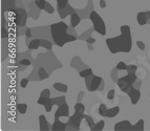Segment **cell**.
Here are the masks:
<instances>
[{
	"mask_svg": "<svg viewBox=\"0 0 150 131\" xmlns=\"http://www.w3.org/2000/svg\"><path fill=\"white\" fill-rule=\"evenodd\" d=\"M121 35L115 38H109L106 40L108 48L111 54L117 53H129L132 47L131 41V32L128 25H122L120 27Z\"/></svg>",
	"mask_w": 150,
	"mask_h": 131,
	"instance_id": "obj_1",
	"label": "cell"
},
{
	"mask_svg": "<svg viewBox=\"0 0 150 131\" xmlns=\"http://www.w3.org/2000/svg\"><path fill=\"white\" fill-rule=\"evenodd\" d=\"M68 25L63 21L61 22L55 23L50 25V32H52V37H53L54 42L57 44L58 46L62 47L64 44L68 42H73V41L77 40L76 36L70 35L68 33Z\"/></svg>",
	"mask_w": 150,
	"mask_h": 131,
	"instance_id": "obj_2",
	"label": "cell"
},
{
	"mask_svg": "<svg viewBox=\"0 0 150 131\" xmlns=\"http://www.w3.org/2000/svg\"><path fill=\"white\" fill-rule=\"evenodd\" d=\"M89 19L91 20V22H93V30H95L97 33L100 34V35L105 36L106 25H105V23H104V21H103V19L101 18V16L99 15L97 12L93 11V12H90V14H89Z\"/></svg>",
	"mask_w": 150,
	"mask_h": 131,
	"instance_id": "obj_3",
	"label": "cell"
},
{
	"mask_svg": "<svg viewBox=\"0 0 150 131\" xmlns=\"http://www.w3.org/2000/svg\"><path fill=\"white\" fill-rule=\"evenodd\" d=\"M13 13L15 15L14 18V22L16 23L17 26H25L26 24V20H28V14L26 13V11L23 8H16L13 10Z\"/></svg>",
	"mask_w": 150,
	"mask_h": 131,
	"instance_id": "obj_4",
	"label": "cell"
},
{
	"mask_svg": "<svg viewBox=\"0 0 150 131\" xmlns=\"http://www.w3.org/2000/svg\"><path fill=\"white\" fill-rule=\"evenodd\" d=\"M83 118H84V113L76 112L75 111V113H74L71 116H69L67 123L69 124L73 128H75V130H79L80 125H81V122H82Z\"/></svg>",
	"mask_w": 150,
	"mask_h": 131,
	"instance_id": "obj_5",
	"label": "cell"
},
{
	"mask_svg": "<svg viewBox=\"0 0 150 131\" xmlns=\"http://www.w3.org/2000/svg\"><path fill=\"white\" fill-rule=\"evenodd\" d=\"M57 10L61 19H64V18H66L68 15H73L74 13H76V10L71 8V5H70L69 3H67V5H66L65 8H57Z\"/></svg>",
	"mask_w": 150,
	"mask_h": 131,
	"instance_id": "obj_6",
	"label": "cell"
},
{
	"mask_svg": "<svg viewBox=\"0 0 150 131\" xmlns=\"http://www.w3.org/2000/svg\"><path fill=\"white\" fill-rule=\"evenodd\" d=\"M69 116V107L66 103L59 106L55 112V118H60V116Z\"/></svg>",
	"mask_w": 150,
	"mask_h": 131,
	"instance_id": "obj_7",
	"label": "cell"
},
{
	"mask_svg": "<svg viewBox=\"0 0 150 131\" xmlns=\"http://www.w3.org/2000/svg\"><path fill=\"white\" fill-rule=\"evenodd\" d=\"M28 6H30V13H28L30 17H32L33 19L37 20L38 18H39V16H40V11L41 10L35 4V1H34V2H30Z\"/></svg>",
	"mask_w": 150,
	"mask_h": 131,
	"instance_id": "obj_8",
	"label": "cell"
},
{
	"mask_svg": "<svg viewBox=\"0 0 150 131\" xmlns=\"http://www.w3.org/2000/svg\"><path fill=\"white\" fill-rule=\"evenodd\" d=\"M115 131H119V130H124V131H127V130H132V125L130 123L129 121H122V122H119L115 125Z\"/></svg>",
	"mask_w": 150,
	"mask_h": 131,
	"instance_id": "obj_9",
	"label": "cell"
},
{
	"mask_svg": "<svg viewBox=\"0 0 150 131\" xmlns=\"http://www.w3.org/2000/svg\"><path fill=\"white\" fill-rule=\"evenodd\" d=\"M128 96H129L131 103H132L133 105H134V104L138 103L139 100H140V98H141V91H140V89L133 88L132 90H131L129 93H128Z\"/></svg>",
	"mask_w": 150,
	"mask_h": 131,
	"instance_id": "obj_10",
	"label": "cell"
},
{
	"mask_svg": "<svg viewBox=\"0 0 150 131\" xmlns=\"http://www.w3.org/2000/svg\"><path fill=\"white\" fill-rule=\"evenodd\" d=\"M16 0H2V11L3 12H13L15 8Z\"/></svg>",
	"mask_w": 150,
	"mask_h": 131,
	"instance_id": "obj_11",
	"label": "cell"
},
{
	"mask_svg": "<svg viewBox=\"0 0 150 131\" xmlns=\"http://www.w3.org/2000/svg\"><path fill=\"white\" fill-rule=\"evenodd\" d=\"M103 79L101 77H98V76H93V81H91V86H90V89L89 91H96L99 89L100 87L101 83H102Z\"/></svg>",
	"mask_w": 150,
	"mask_h": 131,
	"instance_id": "obj_12",
	"label": "cell"
},
{
	"mask_svg": "<svg viewBox=\"0 0 150 131\" xmlns=\"http://www.w3.org/2000/svg\"><path fill=\"white\" fill-rule=\"evenodd\" d=\"M52 130H66V124L61 122L59 118H55V122L52 126Z\"/></svg>",
	"mask_w": 150,
	"mask_h": 131,
	"instance_id": "obj_13",
	"label": "cell"
},
{
	"mask_svg": "<svg viewBox=\"0 0 150 131\" xmlns=\"http://www.w3.org/2000/svg\"><path fill=\"white\" fill-rule=\"evenodd\" d=\"M39 124H40V130L44 131V130H50L52 129V127L50 126L47 120L44 116H39Z\"/></svg>",
	"mask_w": 150,
	"mask_h": 131,
	"instance_id": "obj_14",
	"label": "cell"
},
{
	"mask_svg": "<svg viewBox=\"0 0 150 131\" xmlns=\"http://www.w3.org/2000/svg\"><path fill=\"white\" fill-rule=\"evenodd\" d=\"M81 19H82V18L80 17V15H79L77 12L74 13L73 15H70V26L76 27L77 25H79L81 22Z\"/></svg>",
	"mask_w": 150,
	"mask_h": 131,
	"instance_id": "obj_15",
	"label": "cell"
},
{
	"mask_svg": "<svg viewBox=\"0 0 150 131\" xmlns=\"http://www.w3.org/2000/svg\"><path fill=\"white\" fill-rule=\"evenodd\" d=\"M137 20H138V23L140 25H145V24H147V17H146L145 12H140V13H138Z\"/></svg>",
	"mask_w": 150,
	"mask_h": 131,
	"instance_id": "obj_16",
	"label": "cell"
},
{
	"mask_svg": "<svg viewBox=\"0 0 150 131\" xmlns=\"http://www.w3.org/2000/svg\"><path fill=\"white\" fill-rule=\"evenodd\" d=\"M123 78L125 79V81L128 83V85H133L134 82L138 80L137 76H135V73H127L126 76H124Z\"/></svg>",
	"mask_w": 150,
	"mask_h": 131,
	"instance_id": "obj_17",
	"label": "cell"
},
{
	"mask_svg": "<svg viewBox=\"0 0 150 131\" xmlns=\"http://www.w3.org/2000/svg\"><path fill=\"white\" fill-rule=\"evenodd\" d=\"M119 112H120V108H119L118 106L112 107V108L108 109V111H107V118H115V116H118Z\"/></svg>",
	"mask_w": 150,
	"mask_h": 131,
	"instance_id": "obj_18",
	"label": "cell"
},
{
	"mask_svg": "<svg viewBox=\"0 0 150 131\" xmlns=\"http://www.w3.org/2000/svg\"><path fill=\"white\" fill-rule=\"evenodd\" d=\"M54 88H55L56 90L60 91V92H66V91L68 90L67 85H65V84H63V83H55L54 84Z\"/></svg>",
	"mask_w": 150,
	"mask_h": 131,
	"instance_id": "obj_19",
	"label": "cell"
},
{
	"mask_svg": "<svg viewBox=\"0 0 150 131\" xmlns=\"http://www.w3.org/2000/svg\"><path fill=\"white\" fill-rule=\"evenodd\" d=\"M53 101L54 104L59 107V106L66 103V99H65V96H56V98H53Z\"/></svg>",
	"mask_w": 150,
	"mask_h": 131,
	"instance_id": "obj_20",
	"label": "cell"
},
{
	"mask_svg": "<svg viewBox=\"0 0 150 131\" xmlns=\"http://www.w3.org/2000/svg\"><path fill=\"white\" fill-rule=\"evenodd\" d=\"M38 75H39V81H42L44 80V79H47L48 78V73H46V70H45L43 67H40L39 68V70H38Z\"/></svg>",
	"mask_w": 150,
	"mask_h": 131,
	"instance_id": "obj_21",
	"label": "cell"
},
{
	"mask_svg": "<svg viewBox=\"0 0 150 131\" xmlns=\"http://www.w3.org/2000/svg\"><path fill=\"white\" fill-rule=\"evenodd\" d=\"M40 39H35L28 44V49H38V47H40Z\"/></svg>",
	"mask_w": 150,
	"mask_h": 131,
	"instance_id": "obj_22",
	"label": "cell"
},
{
	"mask_svg": "<svg viewBox=\"0 0 150 131\" xmlns=\"http://www.w3.org/2000/svg\"><path fill=\"white\" fill-rule=\"evenodd\" d=\"M93 28H89V30H87L86 32H84L83 34H81L79 37H78V39H81V40H86V39H88L90 37V35H91V33L93 32Z\"/></svg>",
	"mask_w": 150,
	"mask_h": 131,
	"instance_id": "obj_23",
	"label": "cell"
},
{
	"mask_svg": "<svg viewBox=\"0 0 150 131\" xmlns=\"http://www.w3.org/2000/svg\"><path fill=\"white\" fill-rule=\"evenodd\" d=\"M79 75H80V77H82V78L85 79L86 77L93 75V69L89 68V67H87V68H85V69H83V70L79 71Z\"/></svg>",
	"mask_w": 150,
	"mask_h": 131,
	"instance_id": "obj_24",
	"label": "cell"
},
{
	"mask_svg": "<svg viewBox=\"0 0 150 131\" xmlns=\"http://www.w3.org/2000/svg\"><path fill=\"white\" fill-rule=\"evenodd\" d=\"M117 83H118V86H119V87H120V89H121V90H122V91H124V89H125L126 87H127V86H129V85H128L127 82H126V81H125V79L123 78V77H122V78L119 79L118 82H117Z\"/></svg>",
	"mask_w": 150,
	"mask_h": 131,
	"instance_id": "obj_25",
	"label": "cell"
},
{
	"mask_svg": "<svg viewBox=\"0 0 150 131\" xmlns=\"http://www.w3.org/2000/svg\"><path fill=\"white\" fill-rule=\"evenodd\" d=\"M54 105H55V104H54L53 99L48 98V99H47V101L45 102V104H44L43 106H44L45 110L47 111V112H50V111L52 110V108H53V106H54Z\"/></svg>",
	"mask_w": 150,
	"mask_h": 131,
	"instance_id": "obj_26",
	"label": "cell"
},
{
	"mask_svg": "<svg viewBox=\"0 0 150 131\" xmlns=\"http://www.w3.org/2000/svg\"><path fill=\"white\" fill-rule=\"evenodd\" d=\"M132 130H140V131L144 130V121L140 120V121L137 122L134 125H132Z\"/></svg>",
	"mask_w": 150,
	"mask_h": 131,
	"instance_id": "obj_27",
	"label": "cell"
},
{
	"mask_svg": "<svg viewBox=\"0 0 150 131\" xmlns=\"http://www.w3.org/2000/svg\"><path fill=\"white\" fill-rule=\"evenodd\" d=\"M104 126H105V122L104 121H99L98 123H96V125L93 126V128L91 129L93 131H101L104 129Z\"/></svg>",
	"mask_w": 150,
	"mask_h": 131,
	"instance_id": "obj_28",
	"label": "cell"
},
{
	"mask_svg": "<svg viewBox=\"0 0 150 131\" xmlns=\"http://www.w3.org/2000/svg\"><path fill=\"white\" fill-rule=\"evenodd\" d=\"M40 44L42 47L46 48V49H48V51H50L52 47H53V44H52L48 40H45V39H40Z\"/></svg>",
	"mask_w": 150,
	"mask_h": 131,
	"instance_id": "obj_29",
	"label": "cell"
},
{
	"mask_svg": "<svg viewBox=\"0 0 150 131\" xmlns=\"http://www.w3.org/2000/svg\"><path fill=\"white\" fill-rule=\"evenodd\" d=\"M107 111H108V109L106 108L105 104H100V106H99V113H100V116H107Z\"/></svg>",
	"mask_w": 150,
	"mask_h": 131,
	"instance_id": "obj_30",
	"label": "cell"
},
{
	"mask_svg": "<svg viewBox=\"0 0 150 131\" xmlns=\"http://www.w3.org/2000/svg\"><path fill=\"white\" fill-rule=\"evenodd\" d=\"M75 111H76V112H81V113H84V111H85V106L83 105L81 102H77V104L75 105Z\"/></svg>",
	"mask_w": 150,
	"mask_h": 131,
	"instance_id": "obj_31",
	"label": "cell"
},
{
	"mask_svg": "<svg viewBox=\"0 0 150 131\" xmlns=\"http://www.w3.org/2000/svg\"><path fill=\"white\" fill-rule=\"evenodd\" d=\"M17 110L19 113L25 114V112H26V110H28V105H26V104H18Z\"/></svg>",
	"mask_w": 150,
	"mask_h": 131,
	"instance_id": "obj_32",
	"label": "cell"
},
{
	"mask_svg": "<svg viewBox=\"0 0 150 131\" xmlns=\"http://www.w3.org/2000/svg\"><path fill=\"white\" fill-rule=\"evenodd\" d=\"M84 118L86 120V122H87V125L89 126L90 130H91V129L93 128V126L96 125L95 121H93V118H91V116H86V114H84Z\"/></svg>",
	"mask_w": 150,
	"mask_h": 131,
	"instance_id": "obj_33",
	"label": "cell"
},
{
	"mask_svg": "<svg viewBox=\"0 0 150 131\" xmlns=\"http://www.w3.org/2000/svg\"><path fill=\"white\" fill-rule=\"evenodd\" d=\"M118 68L115 67V68H113L112 70H111V73H110V77H111V79H112L115 82H118V80H119V78H118Z\"/></svg>",
	"mask_w": 150,
	"mask_h": 131,
	"instance_id": "obj_34",
	"label": "cell"
},
{
	"mask_svg": "<svg viewBox=\"0 0 150 131\" xmlns=\"http://www.w3.org/2000/svg\"><path fill=\"white\" fill-rule=\"evenodd\" d=\"M35 4L37 5L40 10H44V6L46 4V1L45 0H35Z\"/></svg>",
	"mask_w": 150,
	"mask_h": 131,
	"instance_id": "obj_35",
	"label": "cell"
},
{
	"mask_svg": "<svg viewBox=\"0 0 150 131\" xmlns=\"http://www.w3.org/2000/svg\"><path fill=\"white\" fill-rule=\"evenodd\" d=\"M93 75H90V76H88L85 78V84H86V87H87L88 91H89L90 86H91V81H93Z\"/></svg>",
	"mask_w": 150,
	"mask_h": 131,
	"instance_id": "obj_36",
	"label": "cell"
},
{
	"mask_svg": "<svg viewBox=\"0 0 150 131\" xmlns=\"http://www.w3.org/2000/svg\"><path fill=\"white\" fill-rule=\"evenodd\" d=\"M43 11H45V12H46V13H48V14H53L54 11H55V8H54L48 2H46V4H45V6H44V10H43Z\"/></svg>",
	"mask_w": 150,
	"mask_h": 131,
	"instance_id": "obj_37",
	"label": "cell"
},
{
	"mask_svg": "<svg viewBox=\"0 0 150 131\" xmlns=\"http://www.w3.org/2000/svg\"><path fill=\"white\" fill-rule=\"evenodd\" d=\"M137 70H138V67H137L135 65H128L127 69H126L127 73H135Z\"/></svg>",
	"mask_w": 150,
	"mask_h": 131,
	"instance_id": "obj_38",
	"label": "cell"
},
{
	"mask_svg": "<svg viewBox=\"0 0 150 131\" xmlns=\"http://www.w3.org/2000/svg\"><path fill=\"white\" fill-rule=\"evenodd\" d=\"M127 66L126 65L125 62H119L118 65H117V68H118L119 70H126L127 69Z\"/></svg>",
	"mask_w": 150,
	"mask_h": 131,
	"instance_id": "obj_39",
	"label": "cell"
},
{
	"mask_svg": "<svg viewBox=\"0 0 150 131\" xmlns=\"http://www.w3.org/2000/svg\"><path fill=\"white\" fill-rule=\"evenodd\" d=\"M50 90L47 88L42 90L40 93V96H44V98H50Z\"/></svg>",
	"mask_w": 150,
	"mask_h": 131,
	"instance_id": "obj_40",
	"label": "cell"
},
{
	"mask_svg": "<svg viewBox=\"0 0 150 131\" xmlns=\"http://www.w3.org/2000/svg\"><path fill=\"white\" fill-rule=\"evenodd\" d=\"M115 89H110L107 93V99L108 100H113V99H115Z\"/></svg>",
	"mask_w": 150,
	"mask_h": 131,
	"instance_id": "obj_41",
	"label": "cell"
},
{
	"mask_svg": "<svg viewBox=\"0 0 150 131\" xmlns=\"http://www.w3.org/2000/svg\"><path fill=\"white\" fill-rule=\"evenodd\" d=\"M19 64H21V65H24V66H30V61L28 60V59H22V60L19 62Z\"/></svg>",
	"mask_w": 150,
	"mask_h": 131,
	"instance_id": "obj_42",
	"label": "cell"
},
{
	"mask_svg": "<svg viewBox=\"0 0 150 131\" xmlns=\"http://www.w3.org/2000/svg\"><path fill=\"white\" fill-rule=\"evenodd\" d=\"M28 79H26V78H24V79H22V80L20 81V86L22 87V88H25L26 87V85H28Z\"/></svg>",
	"mask_w": 150,
	"mask_h": 131,
	"instance_id": "obj_43",
	"label": "cell"
},
{
	"mask_svg": "<svg viewBox=\"0 0 150 131\" xmlns=\"http://www.w3.org/2000/svg\"><path fill=\"white\" fill-rule=\"evenodd\" d=\"M47 99H48V98H44V96H40V98L38 99V104H39V105H44L45 102L47 101Z\"/></svg>",
	"mask_w": 150,
	"mask_h": 131,
	"instance_id": "obj_44",
	"label": "cell"
},
{
	"mask_svg": "<svg viewBox=\"0 0 150 131\" xmlns=\"http://www.w3.org/2000/svg\"><path fill=\"white\" fill-rule=\"evenodd\" d=\"M137 45H138V47L140 48L141 51H144V49H145V43L142 42V41H137Z\"/></svg>",
	"mask_w": 150,
	"mask_h": 131,
	"instance_id": "obj_45",
	"label": "cell"
},
{
	"mask_svg": "<svg viewBox=\"0 0 150 131\" xmlns=\"http://www.w3.org/2000/svg\"><path fill=\"white\" fill-rule=\"evenodd\" d=\"M141 86H142V81H141V80H137L134 82V84H133V87H134V88H137V89H140Z\"/></svg>",
	"mask_w": 150,
	"mask_h": 131,
	"instance_id": "obj_46",
	"label": "cell"
},
{
	"mask_svg": "<svg viewBox=\"0 0 150 131\" xmlns=\"http://www.w3.org/2000/svg\"><path fill=\"white\" fill-rule=\"evenodd\" d=\"M38 79H39V77H36V70H34L32 73V75H30V80H34V81H39L38 80Z\"/></svg>",
	"mask_w": 150,
	"mask_h": 131,
	"instance_id": "obj_47",
	"label": "cell"
},
{
	"mask_svg": "<svg viewBox=\"0 0 150 131\" xmlns=\"http://www.w3.org/2000/svg\"><path fill=\"white\" fill-rule=\"evenodd\" d=\"M25 36H26V38H30L32 37V30L30 28H26L25 30Z\"/></svg>",
	"mask_w": 150,
	"mask_h": 131,
	"instance_id": "obj_48",
	"label": "cell"
},
{
	"mask_svg": "<svg viewBox=\"0 0 150 131\" xmlns=\"http://www.w3.org/2000/svg\"><path fill=\"white\" fill-rule=\"evenodd\" d=\"M2 38L3 39H6L8 38V30L5 27H2Z\"/></svg>",
	"mask_w": 150,
	"mask_h": 131,
	"instance_id": "obj_49",
	"label": "cell"
},
{
	"mask_svg": "<svg viewBox=\"0 0 150 131\" xmlns=\"http://www.w3.org/2000/svg\"><path fill=\"white\" fill-rule=\"evenodd\" d=\"M83 96H84V91H80V92H79V94H78L77 102H81V100H82Z\"/></svg>",
	"mask_w": 150,
	"mask_h": 131,
	"instance_id": "obj_50",
	"label": "cell"
},
{
	"mask_svg": "<svg viewBox=\"0 0 150 131\" xmlns=\"http://www.w3.org/2000/svg\"><path fill=\"white\" fill-rule=\"evenodd\" d=\"M100 6L102 8H106V1L105 0H100Z\"/></svg>",
	"mask_w": 150,
	"mask_h": 131,
	"instance_id": "obj_51",
	"label": "cell"
},
{
	"mask_svg": "<svg viewBox=\"0 0 150 131\" xmlns=\"http://www.w3.org/2000/svg\"><path fill=\"white\" fill-rule=\"evenodd\" d=\"M86 42L90 43V44H93V43L96 42V39H93V38H91V37H89L88 39H86Z\"/></svg>",
	"mask_w": 150,
	"mask_h": 131,
	"instance_id": "obj_52",
	"label": "cell"
},
{
	"mask_svg": "<svg viewBox=\"0 0 150 131\" xmlns=\"http://www.w3.org/2000/svg\"><path fill=\"white\" fill-rule=\"evenodd\" d=\"M104 86H105V83H104V81H102V83H101L100 87H99V89H98V90H99V91H102L103 89H104Z\"/></svg>",
	"mask_w": 150,
	"mask_h": 131,
	"instance_id": "obj_53",
	"label": "cell"
},
{
	"mask_svg": "<svg viewBox=\"0 0 150 131\" xmlns=\"http://www.w3.org/2000/svg\"><path fill=\"white\" fill-rule=\"evenodd\" d=\"M145 13H146V17H147V20H148V19H150V11L145 12Z\"/></svg>",
	"mask_w": 150,
	"mask_h": 131,
	"instance_id": "obj_54",
	"label": "cell"
},
{
	"mask_svg": "<svg viewBox=\"0 0 150 131\" xmlns=\"http://www.w3.org/2000/svg\"><path fill=\"white\" fill-rule=\"evenodd\" d=\"M87 44H88V46H87L88 49H89V51H93V45H91L90 43H87Z\"/></svg>",
	"mask_w": 150,
	"mask_h": 131,
	"instance_id": "obj_55",
	"label": "cell"
},
{
	"mask_svg": "<svg viewBox=\"0 0 150 131\" xmlns=\"http://www.w3.org/2000/svg\"><path fill=\"white\" fill-rule=\"evenodd\" d=\"M147 24H150V19H148L147 20Z\"/></svg>",
	"mask_w": 150,
	"mask_h": 131,
	"instance_id": "obj_56",
	"label": "cell"
}]
</instances>
